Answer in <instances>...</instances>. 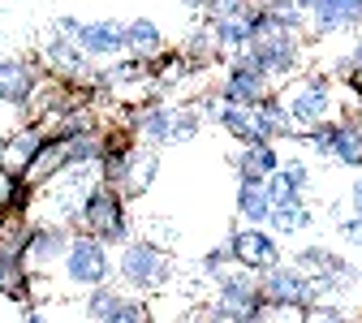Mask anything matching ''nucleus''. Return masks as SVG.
<instances>
[{
    "label": "nucleus",
    "mask_w": 362,
    "mask_h": 323,
    "mask_svg": "<svg viewBox=\"0 0 362 323\" xmlns=\"http://www.w3.org/2000/svg\"><path fill=\"white\" fill-rule=\"evenodd\" d=\"M281 100H285V108H289V117H293L298 129L320 125V121L332 117V82L324 74H306V78L293 74L289 86L281 90Z\"/></svg>",
    "instance_id": "1"
},
{
    "label": "nucleus",
    "mask_w": 362,
    "mask_h": 323,
    "mask_svg": "<svg viewBox=\"0 0 362 323\" xmlns=\"http://www.w3.org/2000/svg\"><path fill=\"white\" fill-rule=\"evenodd\" d=\"M263 293H267V310H306L315 298H320V285L306 267H285V263H272L263 267Z\"/></svg>",
    "instance_id": "2"
},
{
    "label": "nucleus",
    "mask_w": 362,
    "mask_h": 323,
    "mask_svg": "<svg viewBox=\"0 0 362 323\" xmlns=\"http://www.w3.org/2000/svg\"><path fill=\"white\" fill-rule=\"evenodd\" d=\"M242 52L272 78H293L302 65V30H272L263 39H250Z\"/></svg>",
    "instance_id": "3"
},
{
    "label": "nucleus",
    "mask_w": 362,
    "mask_h": 323,
    "mask_svg": "<svg viewBox=\"0 0 362 323\" xmlns=\"http://www.w3.org/2000/svg\"><path fill=\"white\" fill-rule=\"evenodd\" d=\"M65 276L74 285H108L112 276V259H108V242H100L95 233L86 237H74L69 250H65Z\"/></svg>",
    "instance_id": "4"
},
{
    "label": "nucleus",
    "mask_w": 362,
    "mask_h": 323,
    "mask_svg": "<svg viewBox=\"0 0 362 323\" xmlns=\"http://www.w3.org/2000/svg\"><path fill=\"white\" fill-rule=\"evenodd\" d=\"M82 224H86V233H95L100 242H129V224H125V207H121V199L112 194V190H90L86 194V203H82Z\"/></svg>",
    "instance_id": "5"
},
{
    "label": "nucleus",
    "mask_w": 362,
    "mask_h": 323,
    "mask_svg": "<svg viewBox=\"0 0 362 323\" xmlns=\"http://www.w3.org/2000/svg\"><path fill=\"white\" fill-rule=\"evenodd\" d=\"M117 271H121V281L134 285V289H156L164 281L168 263H164L160 246H151V242H125L121 259H117Z\"/></svg>",
    "instance_id": "6"
},
{
    "label": "nucleus",
    "mask_w": 362,
    "mask_h": 323,
    "mask_svg": "<svg viewBox=\"0 0 362 323\" xmlns=\"http://www.w3.org/2000/svg\"><path fill=\"white\" fill-rule=\"evenodd\" d=\"M272 82H276V78H272L267 69H259L246 52H238L233 65H229V74H224V100L255 108V104H263L272 95Z\"/></svg>",
    "instance_id": "7"
},
{
    "label": "nucleus",
    "mask_w": 362,
    "mask_h": 323,
    "mask_svg": "<svg viewBox=\"0 0 362 323\" xmlns=\"http://www.w3.org/2000/svg\"><path fill=\"white\" fill-rule=\"evenodd\" d=\"M229 254H233V263H242L250 271H263L272 263H281V242H272V233L263 224H250V228H238L229 237Z\"/></svg>",
    "instance_id": "8"
},
{
    "label": "nucleus",
    "mask_w": 362,
    "mask_h": 323,
    "mask_svg": "<svg viewBox=\"0 0 362 323\" xmlns=\"http://www.w3.org/2000/svg\"><path fill=\"white\" fill-rule=\"evenodd\" d=\"M310 30L320 35V39L362 30V0H315V9H310Z\"/></svg>",
    "instance_id": "9"
},
{
    "label": "nucleus",
    "mask_w": 362,
    "mask_h": 323,
    "mask_svg": "<svg viewBox=\"0 0 362 323\" xmlns=\"http://www.w3.org/2000/svg\"><path fill=\"white\" fill-rule=\"evenodd\" d=\"M74 39L86 57H117V52H125V22H112V18L82 22Z\"/></svg>",
    "instance_id": "10"
},
{
    "label": "nucleus",
    "mask_w": 362,
    "mask_h": 323,
    "mask_svg": "<svg viewBox=\"0 0 362 323\" xmlns=\"http://www.w3.org/2000/svg\"><path fill=\"white\" fill-rule=\"evenodd\" d=\"M255 125H259V138L263 143H281V138H289V143H298V125L285 108L281 95H267L263 104H255Z\"/></svg>",
    "instance_id": "11"
},
{
    "label": "nucleus",
    "mask_w": 362,
    "mask_h": 323,
    "mask_svg": "<svg viewBox=\"0 0 362 323\" xmlns=\"http://www.w3.org/2000/svg\"><path fill=\"white\" fill-rule=\"evenodd\" d=\"M267 224H272V233H276V237L306 233V228L315 224V216H310V207H306V194H289V199H281L276 207H272Z\"/></svg>",
    "instance_id": "12"
},
{
    "label": "nucleus",
    "mask_w": 362,
    "mask_h": 323,
    "mask_svg": "<svg viewBox=\"0 0 362 323\" xmlns=\"http://www.w3.org/2000/svg\"><path fill=\"white\" fill-rule=\"evenodd\" d=\"M238 216L246 224H267L272 216V194H267V177L255 181V177H238Z\"/></svg>",
    "instance_id": "13"
},
{
    "label": "nucleus",
    "mask_w": 362,
    "mask_h": 323,
    "mask_svg": "<svg viewBox=\"0 0 362 323\" xmlns=\"http://www.w3.org/2000/svg\"><path fill=\"white\" fill-rule=\"evenodd\" d=\"M285 160H281V151H276V143H246V147H238V177H255V181H263V177H272Z\"/></svg>",
    "instance_id": "14"
},
{
    "label": "nucleus",
    "mask_w": 362,
    "mask_h": 323,
    "mask_svg": "<svg viewBox=\"0 0 362 323\" xmlns=\"http://www.w3.org/2000/svg\"><path fill=\"white\" fill-rule=\"evenodd\" d=\"M328 160H337V164H345V168H362V125H354V121H332Z\"/></svg>",
    "instance_id": "15"
},
{
    "label": "nucleus",
    "mask_w": 362,
    "mask_h": 323,
    "mask_svg": "<svg viewBox=\"0 0 362 323\" xmlns=\"http://www.w3.org/2000/svg\"><path fill=\"white\" fill-rule=\"evenodd\" d=\"M43 143H48V138H43V134H35V129H26V134L9 138V147H5V177H26Z\"/></svg>",
    "instance_id": "16"
},
{
    "label": "nucleus",
    "mask_w": 362,
    "mask_h": 323,
    "mask_svg": "<svg viewBox=\"0 0 362 323\" xmlns=\"http://www.w3.org/2000/svg\"><path fill=\"white\" fill-rule=\"evenodd\" d=\"M35 90V74L22 61H0V104H22Z\"/></svg>",
    "instance_id": "17"
},
{
    "label": "nucleus",
    "mask_w": 362,
    "mask_h": 323,
    "mask_svg": "<svg viewBox=\"0 0 362 323\" xmlns=\"http://www.w3.org/2000/svg\"><path fill=\"white\" fill-rule=\"evenodd\" d=\"M65 250H69V237H65V228H30V246H26L30 263L48 267V263L65 259Z\"/></svg>",
    "instance_id": "18"
},
{
    "label": "nucleus",
    "mask_w": 362,
    "mask_h": 323,
    "mask_svg": "<svg viewBox=\"0 0 362 323\" xmlns=\"http://www.w3.org/2000/svg\"><path fill=\"white\" fill-rule=\"evenodd\" d=\"M211 30H216V43H220V57H238L246 43H250L246 13L242 18H211Z\"/></svg>",
    "instance_id": "19"
},
{
    "label": "nucleus",
    "mask_w": 362,
    "mask_h": 323,
    "mask_svg": "<svg viewBox=\"0 0 362 323\" xmlns=\"http://www.w3.org/2000/svg\"><path fill=\"white\" fill-rule=\"evenodd\" d=\"M125 48L134 57H151V52L164 48V35L151 18H134V22H125Z\"/></svg>",
    "instance_id": "20"
},
{
    "label": "nucleus",
    "mask_w": 362,
    "mask_h": 323,
    "mask_svg": "<svg viewBox=\"0 0 362 323\" xmlns=\"http://www.w3.org/2000/svg\"><path fill=\"white\" fill-rule=\"evenodd\" d=\"M156 177V151H129L125 172H121V190L125 194H143Z\"/></svg>",
    "instance_id": "21"
},
{
    "label": "nucleus",
    "mask_w": 362,
    "mask_h": 323,
    "mask_svg": "<svg viewBox=\"0 0 362 323\" xmlns=\"http://www.w3.org/2000/svg\"><path fill=\"white\" fill-rule=\"evenodd\" d=\"M173 125H177V108H168V104H156L139 117V129L151 143H173Z\"/></svg>",
    "instance_id": "22"
},
{
    "label": "nucleus",
    "mask_w": 362,
    "mask_h": 323,
    "mask_svg": "<svg viewBox=\"0 0 362 323\" xmlns=\"http://www.w3.org/2000/svg\"><path fill=\"white\" fill-rule=\"evenodd\" d=\"M26 281H30V276H26L22 259L0 250V293H9L13 302H22V298H26Z\"/></svg>",
    "instance_id": "23"
},
{
    "label": "nucleus",
    "mask_w": 362,
    "mask_h": 323,
    "mask_svg": "<svg viewBox=\"0 0 362 323\" xmlns=\"http://www.w3.org/2000/svg\"><path fill=\"white\" fill-rule=\"evenodd\" d=\"M293 263H298V267H306L310 276H324V271H337L345 259H341V254H332L328 246H302V250L293 254Z\"/></svg>",
    "instance_id": "24"
},
{
    "label": "nucleus",
    "mask_w": 362,
    "mask_h": 323,
    "mask_svg": "<svg viewBox=\"0 0 362 323\" xmlns=\"http://www.w3.org/2000/svg\"><path fill=\"white\" fill-rule=\"evenodd\" d=\"M48 61H52L61 74H82V69H86V52L74 48V43H65V39H57L52 48H48Z\"/></svg>",
    "instance_id": "25"
},
{
    "label": "nucleus",
    "mask_w": 362,
    "mask_h": 323,
    "mask_svg": "<svg viewBox=\"0 0 362 323\" xmlns=\"http://www.w3.org/2000/svg\"><path fill=\"white\" fill-rule=\"evenodd\" d=\"M117 293L112 289H104V285H95V293L86 298V319H104V323H112V310H117Z\"/></svg>",
    "instance_id": "26"
},
{
    "label": "nucleus",
    "mask_w": 362,
    "mask_h": 323,
    "mask_svg": "<svg viewBox=\"0 0 362 323\" xmlns=\"http://www.w3.org/2000/svg\"><path fill=\"white\" fill-rule=\"evenodd\" d=\"M281 177H285V186L293 194H310V168H306V160H285Z\"/></svg>",
    "instance_id": "27"
},
{
    "label": "nucleus",
    "mask_w": 362,
    "mask_h": 323,
    "mask_svg": "<svg viewBox=\"0 0 362 323\" xmlns=\"http://www.w3.org/2000/svg\"><path fill=\"white\" fill-rule=\"evenodd\" d=\"M211 18H242L246 9H250V0H207L203 5Z\"/></svg>",
    "instance_id": "28"
},
{
    "label": "nucleus",
    "mask_w": 362,
    "mask_h": 323,
    "mask_svg": "<svg viewBox=\"0 0 362 323\" xmlns=\"http://www.w3.org/2000/svg\"><path fill=\"white\" fill-rule=\"evenodd\" d=\"M337 233H341V242H349V246L362 250V216H354V211L341 216V220H337Z\"/></svg>",
    "instance_id": "29"
},
{
    "label": "nucleus",
    "mask_w": 362,
    "mask_h": 323,
    "mask_svg": "<svg viewBox=\"0 0 362 323\" xmlns=\"http://www.w3.org/2000/svg\"><path fill=\"white\" fill-rule=\"evenodd\" d=\"M143 319H147V306L143 302H129V298H121L117 310H112V323H143Z\"/></svg>",
    "instance_id": "30"
},
{
    "label": "nucleus",
    "mask_w": 362,
    "mask_h": 323,
    "mask_svg": "<svg viewBox=\"0 0 362 323\" xmlns=\"http://www.w3.org/2000/svg\"><path fill=\"white\" fill-rule=\"evenodd\" d=\"M302 319H324V323H337V319H349L341 306H332V302H310L306 310H302Z\"/></svg>",
    "instance_id": "31"
},
{
    "label": "nucleus",
    "mask_w": 362,
    "mask_h": 323,
    "mask_svg": "<svg viewBox=\"0 0 362 323\" xmlns=\"http://www.w3.org/2000/svg\"><path fill=\"white\" fill-rule=\"evenodd\" d=\"M349 211L362 216V177H354V186H349Z\"/></svg>",
    "instance_id": "32"
},
{
    "label": "nucleus",
    "mask_w": 362,
    "mask_h": 323,
    "mask_svg": "<svg viewBox=\"0 0 362 323\" xmlns=\"http://www.w3.org/2000/svg\"><path fill=\"white\" fill-rule=\"evenodd\" d=\"M181 5H186V9H203V5H207V0H181Z\"/></svg>",
    "instance_id": "33"
}]
</instances>
